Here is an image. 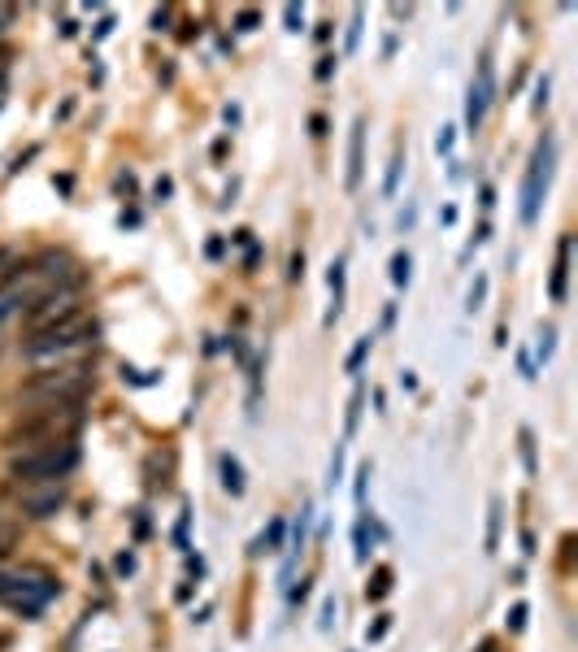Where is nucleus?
<instances>
[{
    "mask_svg": "<svg viewBox=\"0 0 578 652\" xmlns=\"http://www.w3.org/2000/svg\"><path fill=\"white\" fill-rule=\"evenodd\" d=\"M83 426V405H57V409H31L5 431V448L14 453H35V448H57V444H74Z\"/></svg>",
    "mask_w": 578,
    "mask_h": 652,
    "instance_id": "f257e3e1",
    "label": "nucleus"
},
{
    "mask_svg": "<svg viewBox=\"0 0 578 652\" xmlns=\"http://www.w3.org/2000/svg\"><path fill=\"white\" fill-rule=\"evenodd\" d=\"M96 387V370L87 361H66V366H44L22 383V400L35 409H57V405H83Z\"/></svg>",
    "mask_w": 578,
    "mask_h": 652,
    "instance_id": "f03ea898",
    "label": "nucleus"
},
{
    "mask_svg": "<svg viewBox=\"0 0 578 652\" xmlns=\"http://www.w3.org/2000/svg\"><path fill=\"white\" fill-rule=\"evenodd\" d=\"M96 318L87 309L79 313H70L66 322H57V326H48V331L40 335H22V353L35 357V361H53V366H66L70 357H79L83 348H92L96 344Z\"/></svg>",
    "mask_w": 578,
    "mask_h": 652,
    "instance_id": "7ed1b4c3",
    "label": "nucleus"
},
{
    "mask_svg": "<svg viewBox=\"0 0 578 652\" xmlns=\"http://www.w3.org/2000/svg\"><path fill=\"white\" fill-rule=\"evenodd\" d=\"M74 470H79V444H57V448H35V453H14V461H9V474H14L18 487L61 483Z\"/></svg>",
    "mask_w": 578,
    "mask_h": 652,
    "instance_id": "20e7f679",
    "label": "nucleus"
},
{
    "mask_svg": "<svg viewBox=\"0 0 578 652\" xmlns=\"http://www.w3.org/2000/svg\"><path fill=\"white\" fill-rule=\"evenodd\" d=\"M79 292H70V287H61V292H48L40 296L35 305L27 309V335H40L48 331V326H57V322H66L70 313H79Z\"/></svg>",
    "mask_w": 578,
    "mask_h": 652,
    "instance_id": "39448f33",
    "label": "nucleus"
},
{
    "mask_svg": "<svg viewBox=\"0 0 578 652\" xmlns=\"http://www.w3.org/2000/svg\"><path fill=\"white\" fill-rule=\"evenodd\" d=\"M548 174H552V140H544L531 157V170H526V192H522V218L535 222L539 213V200L548 192Z\"/></svg>",
    "mask_w": 578,
    "mask_h": 652,
    "instance_id": "423d86ee",
    "label": "nucleus"
},
{
    "mask_svg": "<svg viewBox=\"0 0 578 652\" xmlns=\"http://www.w3.org/2000/svg\"><path fill=\"white\" fill-rule=\"evenodd\" d=\"M61 505H66V487L61 483H40V487H22L18 492V509L27 518H53Z\"/></svg>",
    "mask_w": 578,
    "mask_h": 652,
    "instance_id": "0eeeda50",
    "label": "nucleus"
},
{
    "mask_svg": "<svg viewBox=\"0 0 578 652\" xmlns=\"http://www.w3.org/2000/svg\"><path fill=\"white\" fill-rule=\"evenodd\" d=\"M487 100H492V61H483V66H479V83L470 87V105H466V127H470V131L483 127Z\"/></svg>",
    "mask_w": 578,
    "mask_h": 652,
    "instance_id": "6e6552de",
    "label": "nucleus"
},
{
    "mask_svg": "<svg viewBox=\"0 0 578 652\" xmlns=\"http://www.w3.org/2000/svg\"><path fill=\"white\" fill-rule=\"evenodd\" d=\"M361 170H366V118H357L353 135H348V179H344L348 192L361 187Z\"/></svg>",
    "mask_w": 578,
    "mask_h": 652,
    "instance_id": "1a4fd4ad",
    "label": "nucleus"
},
{
    "mask_svg": "<svg viewBox=\"0 0 578 652\" xmlns=\"http://www.w3.org/2000/svg\"><path fill=\"white\" fill-rule=\"evenodd\" d=\"M565 274H570V235H561L557 244V270H552V300H565Z\"/></svg>",
    "mask_w": 578,
    "mask_h": 652,
    "instance_id": "9d476101",
    "label": "nucleus"
},
{
    "mask_svg": "<svg viewBox=\"0 0 578 652\" xmlns=\"http://www.w3.org/2000/svg\"><path fill=\"white\" fill-rule=\"evenodd\" d=\"M222 487H226L231 496H244V466H240V461H235L231 453L222 457Z\"/></svg>",
    "mask_w": 578,
    "mask_h": 652,
    "instance_id": "9b49d317",
    "label": "nucleus"
},
{
    "mask_svg": "<svg viewBox=\"0 0 578 652\" xmlns=\"http://www.w3.org/2000/svg\"><path fill=\"white\" fill-rule=\"evenodd\" d=\"M22 270H27V261H18L14 248H0V292H5V287L14 283Z\"/></svg>",
    "mask_w": 578,
    "mask_h": 652,
    "instance_id": "f8f14e48",
    "label": "nucleus"
},
{
    "mask_svg": "<svg viewBox=\"0 0 578 652\" xmlns=\"http://www.w3.org/2000/svg\"><path fill=\"white\" fill-rule=\"evenodd\" d=\"M18 539H22V531H18V522H9V518H0V561H9V557H14V548H18Z\"/></svg>",
    "mask_w": 578,
    "mask_h": 652,
    "instance_id": "ddd939ff",
    "label": "nucleus"
},
{
    "mask_svg": "<svg viewBox=\"0 0 578 652\" xmlns=\"http://www.w3.org/2000/svg\"><path fill=\"white\" fill-rule=\"evenodd\" d=\"M366 592H370V600H383L387 592H392V570H387V566L374 570V583L366 587Z\"/></svg>",
    "mask_w": 578,
    "mask_h": 652,
    "instance_id": "4468645a",
    "label": "nucleus"
},
{
    "mask_svg": "<svg viewBox=\"0 0 578 652\" xmlns=\"http://www.w3.org/2000/svg\"><path fill=\"white\" fill-rule=\"evenodd\" d=\"M279 539H283V518H274V522H270V531L261 535L257 553H274V548H279Z\"/></svg>",
    "mask_w": 578,
    "mask_h": 652,
    "instance_id": "2eb2a0df",
    "label": "nucleus"
},
{
    "mask_svg": "<svg viewBox=\"0 0 578 652\" xmlns=\"http://www.w3.org/2000/svg\"><path fill=\"white\" fill-rule=\"evenodd\" d=\"M500 539V500H492V518H487V553H496Z\"/></svg>",
    "mask_w": 578,
    "mask_h": 652,
    "instance_id": "dca6fc26",
    "label": "nucleus"
},
{
    "mask_svg": "<svg viewBox=\"0 0 578 652\" xmlns=\"http://www.w3.org/2000/svg\"><path fill=\"white\" fill-rule=\"evenodd\" d=\"M392 283H396V287L409 283V253H396V257H392Z\"/></svg>",
    "mask_w": 578,
    "mask_h": 652,
    "instance_id": "f3484780",
    "label": "nucleus"
},
{
    "mask_svg": "<svg viewBox=\"0 0 578 652\" xmlns=\"http://www.w3.org/2000/svg\"><path fill=\"white\" fill-rule=\"evenodd\" d=\"M366 353H370V340H361L353 353H348V374H357L361 370V361H366Z\"/></svg>",
    "mask_w": 578,
    "mask_h": 652,
    "instance_id": "a211bd4d",
    "label": "nucleus"
},
{
    "mask_svg": "<svg viewBox=\"0 0 578 652\" xmlns=\"http://www.w3.org/2000/svg\"><path fill=\"white\" fill-rule=\"evenodd\" d=\"M361 400H366V392H361V387H357V392H353V405H348V435L357 431V418H361Z\"/></svg>",
    "mask_w": 578,
    "mask_h": 652,
    "instance_id": "6ab92c4d",
    "label": "nucleus"
},
{
    "mask_svg": "<svg viewBox=\"0 0 578 652\" xmlns=\"http://www.w3.org/2000/svg\"><path fill=\"white\" fill-rule=\"evenodd\" d=\"M257 22H261L257 9H240V18H235V27H240V31H257Z\"/></svg>",
    "mask_w": 578,
    "mask_h": 652,
    "instance_id": "aec40b11",
    "label": "nucleus"
},
{
    "mask_svg": "<svg viewBox=\"0 0 578 652\" xmlns=\"http://www.w3.org/2000/svg\"><path fill=\"white\" fill-rule=\"evenodd\" d=\"M283 14H287V31H300V9H296V5H287Z\"/></svg>",
    "mask_w": 578,
    "mask_h": 652,
    "instance_id": "412c9836",
    "label": "nucleus"
},
{
    "mask_svg": "<svg viewBox=\"0 0 578 652\" xmlns=\"http://www.w3.org/2000/svg\"><path fill=\"white\" fill-rule=\"evenodd\" d=\"M387 626H392V618H387V613H383V618H379V622H374V631H370V639H383V635H387Z\"/></svg>",
    "mask_w": 578,
    "mask_h": 652,
    "instance_id": "4be33fe9",
    "label": "nucleus"
},
{
    "mask_svg": "<svg viewBox=\"0 0 578 652\" xmlns=\"http://www.w3.org/2000/svg\"><path fill=\"white\" fill-rule=\"evenodd\" d=\"M14 18H18V9H14V5H0V27H9Z\"/></svg>",
    "mask_w": 578,
    "mask_h": 652,
    "instance_id": "5701e85b",
    "label": "nucleus"
},
{
    "mask_svg": "<svg viewBox=\"0 0 578 652\" xmlns=\"http://www.w3.org/2000/svg\"><path fill=\"white\" fill-rule=\"evenodd\" d=\"M483 292H487V283L479 279V283H474V292H470V309H479V300H483Z\"/></svg>",
    "mask_w": 578,
    "mask_h": 652,
    "instance_id": "b1692460",
    "label": "nucleus"
},
{
    "mask_svg": "<svg viewBox=\"0 0 578 652\" xmlns=\"http://www.w3.org/2000/svg\"><path fill=\"white\" fill-rule=\"evenodd\" d=\"M522 618H526V605H518V609L509 613V626H513V631H522Z\"/></svg>",
    "mask_w": 578,
    "mask_h": 652,
    "instance_id": "393cba45",
    "label": "nucleus"
},
{
    "mask_svg": "<svg viewBox=\"0 0 578 652\" xmlns=\"http://www.w3.org/2000/svg\"><path fill=\"white\" fill-rule=\"evenodd\" d=\"M166 22H170V9H157V14H153V27L166 31Z\"/></svg>",
    "mask_w": 578,
    "mask_h": 652,
    "instance_id": "a878e982",
    "label": "nucleus"
},
{
    "mask_svg": "<svg viewBox=\"0 0 578 652\" xmlns=\"http://www.w3.org/2000/svg\"><path fill=\"white\" fill-rule=\"evenodd\" d=\"M300 274H305V257L296 253V257H292V279H300Z\"/></svg>",
    "mask_w": 578,
    "mask_h": 652,
    "instance_id": "bb28decb",
    "label": "nucleus"
},
{
    "mask_svg": "<svg viewBox=\"0 0 578 652\" xmlns=\"http://www.w3.org/2000/svg\"><path fill=\"white\" fill-rule=\"evenodd\" d=\"M5 644H9V635H5V631H0V648H5Z\"/></svg>",
    "mask_w": 578,
    "mask_h": 652,
    "instance_id": "cd10ccee",
    "label": "nucleus"
}]
</instances>
